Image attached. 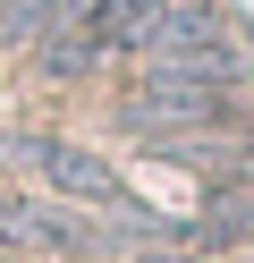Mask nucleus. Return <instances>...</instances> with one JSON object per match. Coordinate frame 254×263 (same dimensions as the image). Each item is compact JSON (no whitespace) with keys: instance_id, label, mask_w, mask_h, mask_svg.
<instances>
[{"instance_id":"nucleus-1","label":"nucleus","mask_w":254,"mask_h":263,"mask_svg":"<svg viewBox=\"0 0 254 263\" xmlns=\"http://www.w3.org/2000/svg\"><path fill=\"white\" fill-rule=\"evenodd\" d=\"M119 127L144 144L229 136L237 127V60H144L135 85H119Z\"/></svg>"},{"instance_id":"nucleus-2","label":"nucleus","mask_w":254,"mask_h":263,"mask_svg":"<svg viewBox=\"0 0 254 263\" xmlns=\"http://www.w3.org/2000/svg\"><path fill=\"white\" fill-rule=\"evenodd\" d=\"M0 161L9 170H26L43 195H60V204H93V212H119V229L127 238H152V246H186L178 229L161 221V212H144L127 195V178L110 170V153H93V144H68V136H0Z\"/></svg>"},{"instance_id":"nucleus-3","label":"nucleus","mask_w":254,"mask_h":263,"mask_svg":"<svg viewBox=\"0 0 254 263\" xmlns=\"http://www.w3.org/2000/svg\"><path fill=\"white\" fill-rule=\"evenodd\" d=\"M144 60H237V34H229V9L220 0H178L161 26H152Z\"/></svg>"},{"instance_id":"nucleus-4","label":"nucleus","mask_w":254,"mask_h":263,"mask_svg":"<svg viewBox=\"0 0 254 263\" xmlns=\"http://www.w3.org/2000/svg\"><path fill=\"white\" fill-rule=\"evenodd\" d=\"M85 229H68L60 204H34V195H0V255H85Z\"/></svg>"},{"instance_id":"nucleus-5","label":"nucleus","mask_w":254,"mask_h":263,"mask_svg":"<svg viewBox=\"0 0 254 263\" xmlns=\"http://www.w3.org/2000/svg\"><path fill=\"white\" fill-rule=\"evenodd\" d=\"M102 51H110V43H102V26L76 9L68 26H51V34L34 43V77H43V85H76V77L102 68Z\"/></svg>"},{"instance_id":"nucleus-6","label":"nucleus","mask_w":254,"mask_h":263,"mask_svg":"<svg viewBox=\"0 0 254 263\" xmlns=\"http://www.w3.org/2000/svg\"><path fill=\"white\" fill-rule=\"evenodd\" d=\"M169 9H178V0H102V9H85V17L102 26V43H110V51H144L152 26H161Z\"/></svg>"},{"instance_id":"nucleus-7","label":"nucleus","mask_w":254,"mask_h":263,"mask_svg":"<svg viewBox=\"0 0 254 263\" xmlns=\"http://www.w3.org/2000/svg\"><path fill=\"white\" fill-rule=\"evenodd\" d=\"M68 17H76V0H0V43H26L34 51V43H43L51 26H68Z\"/></svg>"},{"instance_id":"nucleus-8","label":"nucleus","mask_w":254,"mask_h":263,"mask_svg":"<svg viewBox=\"0 0 254 263\" xmlns=\"http://www.w3.org/2000/svg\"><path fill=\"white\" fill-rule=\"evenodd\" d=\"M135 263H203V255H195V246H144Z\"/></svg>"},{"instance_id":"nucleus-9","label":"nucleus","mask_w":254,"mask_h":263,"mask_svg":"<svg viewBox=\"0 0 254 263\" xmlns=\"http://www.w3.org/2000/svg\"><path fill=\"white\" fill-rule=\"evenodd\" d=\"M76 9H102V0H76Z\"/></svg>"},{"instance_id":"nucleus-10","label":"nucleus","mask_w":254,"mask_h":263,"mask_svg":"<svg viewBox=\"0 0 254 263\" xmlns=\"http://www.w3.org/2000/svg\"><path fill=\"white\" fill-rule=\"evenodd\" d=\"M0 263H26V255H0Z\"/></svg>"}]
</instances>
